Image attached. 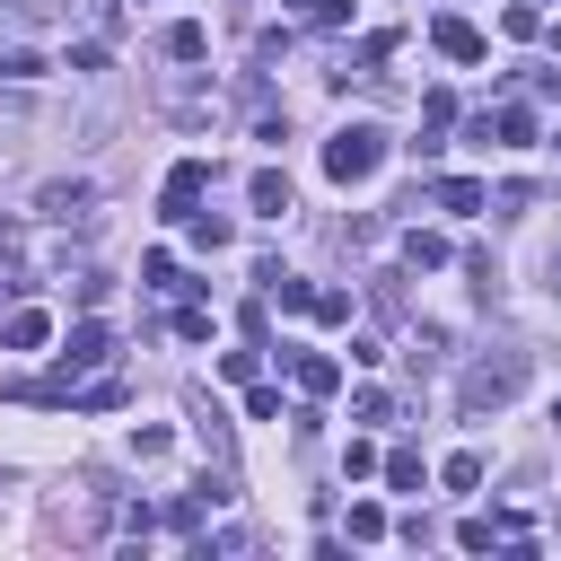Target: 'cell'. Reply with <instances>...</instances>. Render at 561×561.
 Returning <instances> with one entry per match:
<instances>
[{"label":"cell","instance_id":"13","mask_svg":"<svg viewBox=\"0 0 561 561\" xmlns=\"http://www.w3.org/2000/svg\"><path fill=\"white\" fill-rule=\"evenodd\" d=\"M491 131H500L508 149H535V105H500V114H491Z\"/></svg>","mask_w":561,"mask_h":561},{"label":"cell","instance_id":"21","mask_svg":"<svg viewBox=\"0 0 561 561\" xmlns=\"http://www.w3.org/2000/svg\"><path fill=\"white\" fill-rule=\"evenodd\" d=\"M342 473H351V482H368V473H377V447H368V438H351V447H342Z\"/></svg>","mask_w":561,"mask_h":561},{"label":"cell","instance_id":"2","mask_svg":"<svg viewBox=\"0 0 561 561\" xmlns=\"http://www.w3.org/2000/svg\"><path fill=\"white\" fill-rule=\"evenodd\" d=\"M377 167H386V131H377V123H342V131L324 140V175H333V184H368Z\"/></svg>","mask_w":561,"mask_h":561},{"label":"cell","instance_id":"16","mask_svg":"<svg viewBox=\"0 0 561 561\" xmlns=\"http://www.w3.org/2000/svg\"><path fill=\"white\" fill-rule=\"evenodd\" d=\"M377 465H386L394 491H421V456H412V447H394V456H377Z\"/></svg>","mask_w":561,"mask_h":561},{"label":"cell","instance_id":"22","mask_svg":"<svg viewBox=\"0 0 561 561\" xmlns=\"http://www.w3.org/2000/svg\"><path fill=\"white\" fill-rule=\"evenodd\" d=\"M175 333L184 342H210V307H175Z\"/></svg>","mask_w":561,"mask_h":561},{"label":"cell","instance_id":"10","mask_svg":"<svg viewBox=\"0 0 561 561\" xmlns=\"http://www.w3.org/2000/svg\"><path fill=\"white\" fill-rule=\"evenodd\" d=\"M202 53H210V26L202 18H175L167 26V61H202Z\"/></svg>","mask_w":561,"mask_h":561},{"label":"cell","instance_id":"4","mask_svg":"<svg viewBox=\"0 0 561 561\" xmlns=\"http://www.w3.org/2000/svg\"><path fill=\"white\" fill-rule=\"evenodd\" d=\"M202 184H210V167H202V158H175V167H167V193H158V202H167V219H193Z\"/></svg>","mask_w":561,"mask_h":561},{"label":"cell","instance_id":"26","mask_svg":"<svg viewBox=\"0 0 561 561\" xmlns=\"http://www.w3.org/2000/svg\"><path fill=\"white\" fill-rule=\"evenodd\" d=\"M0 263H18V228H0Z\"/></svg>","mask_w":561,"mask_h":561},{"label":"cell","instance_id":"28","mask_svg":"<svg viewBox=\"0 0 561 561\" xmlns=\"http://www.w3.org/2000/svg\"><path fill=\"white\" fill-rule=\"evenodd\" d=\"M552 149H561V140H552Z\"/></svg>","mask_w":561,"mask_h":561},{"label":"cell","instance_id":"17","mask_svg":"<svg viewBox=\"0 0 561 561\" xmlns=\"http://www.w3.org/2000/svg\"><path fill=\"white\" fill-rule=\"evenodd\" d=\"M386 535V508L377 500H351V543H377Z\"/></svg>","mask_w":561,"mask_h":561},{"label":"cell","instance_id":"12","mask_svg":"<svg viewBox=\"0 0 561 561\" xmlns=\"http://www.w3.org/2000/svg\"><path fill=\"white\" fill-rule=\"evenodd\" d=\"M403 263H412V272H438V263H447V237H438V228H403Z\"/></svg>","mask_w":561,"mask_h":561},{"label":"cell","instance_id":"9","mask_svg":"<svg viewBox=\"0 0 561 561\" xmlns=\"http://www.w3.org/2000/svg\"><path fill=\"white\" fill-rule=\"evenodd\" d=\"M245 202H254L263 219H280V210H289V175H280V167H254V184H245Z\"/></svg>","mask_w":561,"mask_h":561},{"label":"cell","instance_id":"14","mask_svg":"<svg viewBox=\"0 0 561 561\" xmlns=\"http://www.w3.org/2000/svg\"><path fill=\"white\" fill-rule=\"evenodd\" d=\"M438 482H447V491H473V482H482V456H473V447H456V456L438 465Z\"/></svg>","mask_w":561,"mask_h":561},{"label":"cell","instance_id":"1","mask_svg":"<svg viewBox=\"0 0 561 561\" xmlns=\"http://www.w3.org/2000/svg\"><path fill=\"white\" fill-rule=\"evenodd\" d=\"M517 386H526V351H482V359L456 377V403H465V421H482V412H500Z\"/></svg>","mask_w":561,"mask_h":561},{"label":"cell","instance_id":"24","mask_svg":"<svg viewBox=\"0 0 561 561\" xmlns=\"http://www.w3.org/2000/svg\"><path fill=\"white\" fill-rule=\"evenodd\" d=\"M307 18H316V26H342V18H351V0H307Z\"/></svg>","mask_w":561,"mask_h":561},{"label":"cell","instance_id":"5","mask_svg":"<svg viewBox=\"0 0 561 561\" xmlns=\"http://www.w3.org/2000/svg\"><path fill=\"white\" fill-rule=\"evenodd\" d=\"M88 202H96V184H88V175H53V184L35 193V210H44V219H88Z\"/></svg>","mask_w":561,"mask_h":561},{"label":"cell","instance_id":"3","mask_svg":"<svg viewBox=\"0 0 561 561\" xmlns=\"http://www.w3.org/2000/svg\"><path fill=\"white\" fill-rule=\"evenodd\" d=\"M105 359H114V333H105V324H70L61 368L44 377V386H53V403H70V377H88V368H105Z\"/></svg>","mask_w":561,"mask_h":561},{"label":"cell","instance_id":"8","mask_svg":"<svg viewBox=\"0 0 561 561\" xmlns=\"http://www.w3.org/2000/svg\"><path fill=\"white\" fill-rule=\"evenodd\" d=\"M0 342H9V351H44V342H53V316H44V307H18V316L0 324Z\"/></svg>","mask_w":561,"mask_h":561},{"label":"cell","instance_id":"20","mask_svg":"<svg viewBox=\"0 0 561 561\" xmlns=\"http://www.w3.org/2000/svg\"><path fill=\"white\" fill-rule=\"evenodd\" d=\"M456 543H465V552H500V526H491V517H465Z\"/></svg>","mask_w":561,"mask_h":561},{"label":"cell","instance_id":"23","mask_svg":"<svg viewBox=\"0 0 561 561\" xmlns=\"http://www.w3.org/2000/svg\"><path fill=\"white\" fill-rule=\"evenodd\" d=\"M167 447H175V438H167V430H158V421H149V430H140V438H131V456H140V465H158V456H167Z\"/></svg>","mask_w":561,"mask_h":561},{"label":"cell","instance_id":"25","mask_svg":"<svg viewBox=\"0 0 561 561\" xmlns=\"http://www.w3.org/2000/svg\"><path fill=\"white\" fill-rule=\"evenodd\" d=\"M543 280H552V298H561V245H552V254H543Z\"/></svg>","mask_w":561,"mask_h":561},{"label":"cell","instance_id":"15","mask_svg":"<svg viewBox=\"0 0 561 561\" xmlns=\"http://www.w3.org/2000/svg\"><path fill=\"white\" fill-rule=\"evenodd\" d=\"M307 316H316V324H351V289H316Z\"/></svg>","mask_w":561,"mask_h":561},{"label":"cell","instance_id":"29","mask_svg":"<svg viewBox=\"0 0 561 561\" xmlns=\"http://www.w3.org/2000/svg\"><path fill=\"white\" fill-rule=\"evenodd\" d=\"M535 9H543V0H535Z\"/></svg>","mask_w":561,"mask_h":561},{"label":"cell","instance_id":"6","mask_svg":"<svg viewBox=\"0 0 561 561\" xmlns=\"http://www.w3.org/2000/svg\"><path fill=\"white\" fill-rule=\"evenodd\" d=\"M430 44L447 61H482V26H465V18H430Z\"/></svg>","mask_w":561,"mask_h":561},{"label":"cell","instance_id":"18","mask_svg":"<svg viewBox=\"0 0 561 561\" xmlns=\"http://www.w3.org/2000/svg\"><path fill=\"white\" fill-rule=\"evenodd\" d=\"M0 79H44V53H35V44H9V53H0Z\"/></svg>","mask_w":561,"mask_h":561},{"label":"cell","instance_id":"11","mask_svg":"<svg viewBox=\"0 0 561 561\" xmlns=\"http://www.w3.org/2000/svg\"><path fill=\"white\" fill-rule=\"evenodd\" d=\"M482 202H491V193H482L473 175H438V210H456V219H473Z\"/></svg>","mask_w":561,"mask_h":561},{"label":"cell","instance_id":"7","mask_svg":"<svg viewBox=\"0 0 561 561\" xmlns=\"http://www.w3.org/2000/svg\"><path fill=\"white\" fill-rule=\"evenodd\" d=\"M289 377H298V394H333V386H342V359H324V351H289Z\"/></svg>","mask_w":561,"mask_h":561},{"label":"cell","instance_id":"27","mask_svg":"<svg viewBox=\"0 0 561 561\" xmlns=\"http://www.w3.org/2000/svg\"><path fill=\"white\" fill-rule=\"evenodd\" d=\"M552 430H561V394H552Z\"/></svg>","mask_w":561,"mask_h":561},{"label":"cell","instance_id":"19","mask_svg":"<svg viewBox=\"0 0 561 561\" xmlns=\"http://www.w3.org/2000/svg\"><path fill=\"white\" fill-rule=\"evenodd\" d=\"M70 403H79V412H114V403H123V386H114V377H96V386H79Z\"/></svg>","mask_w":561,"mask_h":561}]
</instances>
